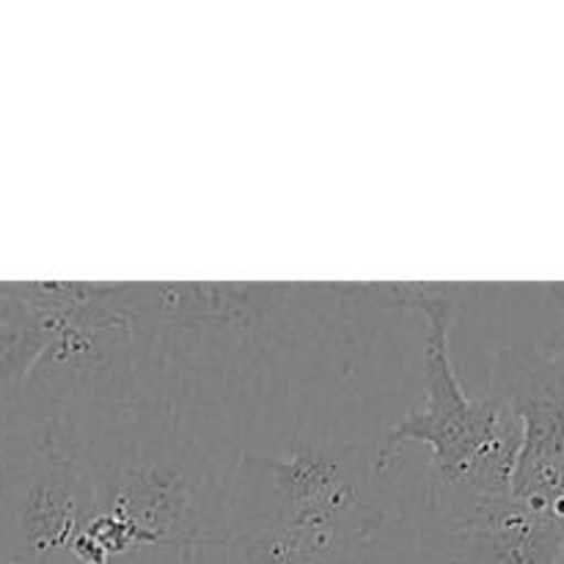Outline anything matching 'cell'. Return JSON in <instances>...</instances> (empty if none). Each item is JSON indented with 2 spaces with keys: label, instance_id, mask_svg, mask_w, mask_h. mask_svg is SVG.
Here are the masks:
<instances>
[{
  "label": "cell",
  "instance_id": "obj_4",
  "mask_svg": "<svg viewBox=\"0 0 564 564\" xmlns=\"http://www.w3.org/2000/svg\"><path fill=\"white\" fill-rule=\"evenodd\" d=\"M446 564H564V523L532 510L510 488L435 490Z\"/></svg>",
  "mask_w": 564,
  "mask_h": 564
},
{
  "label": "cell",
  "instance_id": "obj_3",
  "mask_svg": "<svg viewBox=\"0 0 564 564\" xmlns=\"http://www.w3.org/2000/svg\"><path fill=\"white\" fill-rule=\"evenodd\" d=\"M490 394L518 419L521 444L510 490L564 523V367L554 350L512 345L499 356Z\"/></svg>",
  "mask_w": 564,
  "mask_h": 564
},
{
  "label": "cell",
  "instance_id": "obj_7",
  "mask_svg": "<svg viewBox=\"0 0 564 564\" xmlns=\"http://www.w3.org/2000/svg\"><path fill=\"white\" fill-rule=\"evenodd\" d=\"M224 545L237 551L246 564H350L352 556L347 545L270 518H253L248 527L229 529Z\"/></svg>",
  "mask_w": 564,
  "mask_h": 564
},
{
  "label": "cell",
  "instance_id": "obj_5",
  "mask_svg": "<svg viewBox=\"0 0 564 564\" xmlns=\"http://www.w3.org/2000/svg\"><path fill=\"white\" fill-rule=\"evenodd\" d=\"M259 463L268 471L270 490V507L259 518L350 545L375 527L361 482L328 452L303 446L290 455L259 457Z\"/></svg>",
  "mask_w": 564,
  "mask_h": 564
},
{
  "label": "cell",
  "instance_id": "obj_2",
  "mask_svg": "<svg viewBox=\"0 0 564 564\" xmlns=\"http://www.w3.org/2000/svg\"><path fill=\"white\" fill-rule=\"evenodd\" d=\"M97 507L91 444L66 419H47L0 444V512L17 545L36 564L69 556Z\"/></svg>",
  "mask_w": 564,
  "mask_h": 564
},
{
  "label": "cell",
  "instance_id": "obj_1",
  "mask_svg": "<svg viewBox=\"0 0 564 564\" xmlns=\"http://www.w3.org/2000/svg\"><path fill=\"white\" fill-rule=\"evenodd\" d=\"M356 295L378 297L383 306L413 308L427 319L424 336V397L386 433L375 471L386 474L405 444L430 452L433 490L510 488L521 427L494 394L471 397L452 367L449 334L460 314L463 284H352Z\"/></svg>",
  "mask_w": 564,
  "mask_h": 564
},
{
  "label": "cell",
  "instance_id": "obj_9",
  "mask_svg": "<svg viewBox=\"0 0 564 564\" xmlns=\"http://www.w3.org/2000/svg\"><path fill=\"white\" fill-rule=\"evenodd\" d=\"M116 564H135L132 560H127V562H116Z\"/></svg>",
  "mask_w": 564,
  "mask_h": 564
},
{
  "label": "cell",
  "instance_id": "obj_8",
  "mask_svg": "<svg viewBox=\"0 0 564 564\" xmlns=\"http://www.w3.org/2000/svg\"><path fill=\"white\" fill-rule=\"evenodd\" d=\"M0 564H36V562H31L28 556L17 554V551L6 549V551H0Z\"/></svg>",
  "mask_w": 564,
  "mask_h": 564
},
{
  "label": "cell",
  "instance_id": "obj_6",
  "mask_svg": "<svg viewBox=\"0 0 564 564\" xmlns=\"http://www.w3.org/2000/svg\"><path fill=\"white\" fill-rule=\"evenodd\" d=\"M290 292V284H135V334H257Z\"/></svg>",
  "mask_w": 564,
  "mask_h": 564
}]
</instances>
